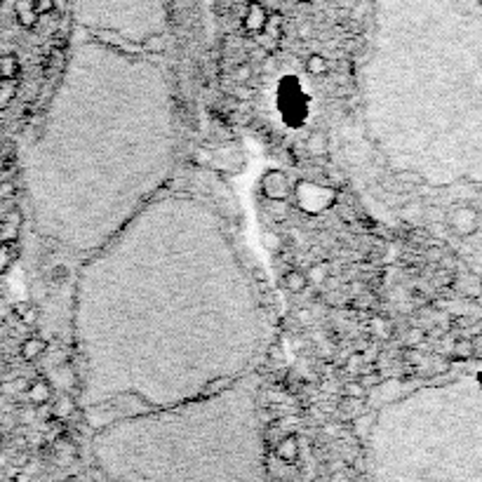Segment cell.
<instances>
[{"instance_id": "9", "label": "cell", "mask_w": 482, "mask_h": 482, "mask_svg": "<svg viewBox=\"0 0 482 482\" xmlns=\"http://www.w3.org/2000/svg\"><path fill=\"white\" fill-rule=\"evenodd\" d=\"M19 75V59L15 55H3L0 57V78L3 80H15Z\"/></svg>"}, {"instance_id": "10", "label": "cell", "mask_w": 482, "mask_h": 482, "mask_svg": "<svg viewBox=\"0 0 482 482\" xmlns=\"http://www.w3.org/2000/svg\"><path fill=\"white\" fill-rule=\"evenodd\" d=\"M306 71H309L311 75H325L329 71V61L325 59L322 55H318V52H313V55L309 57V59H306Z\"/></svg>"}, {"instance_id": "14", "label": "cell", "mask_w": 482, "mask_h": 482, "mask_svg": "<svg viewBox=\"0 0 482 482\" xmlns=\"http://www.w3.org/2000/svg\"><path fill=\"white\" fill-rule=\"evenodd\" d=\"M344 391H346V398H353V400H365V398H367V388H365L358 379L348 381L344 386Z\"/></svg>"}, {"instance_id": "18", "label": "cell", "mask_w": 482, "mask_h": 482, "mask_svg": "<svg viewBox=\"0 0 482 482\" xmlns=\"http://www.w3.org/2000/svg\"><path fill=\"white\" fill-rule=\"evenodd\" d=\"M358 381L363 383V386L369 391L372 386H379V383H381V374H379L376 369H372V372H360V379H358Z\"/></svg>"}, {"instance_id": "27", "label": "cell", "mask_w": 482, "mask_h": 482, "mask_svg": "<svg viewBox=\"0 0 482 482\" xmlns=\"http://www.w3.org/2000/svg\"><path fill=\"white\" fill-rule=\"evenodd\" d=\"M238 97H242V99H252V92H249V87H238Z\"/></svg>"}, {"instance_id": "26", "label": "cell", "mask_w": 482, "mask_h": 482, "mask_svg": "<svg viewBox=\"0 0 482 482\" xmlns=\"http://www.w3.org/2000/svg\"><path fill=\"white\" fill-rule=\"evenodd\" d=\"M421 332H419V329H412V332H409V336H407V344H419V341H421Z\"/></svg>"}, {"instance_id": "21", "label": "cell", "mask_w": 482, "mask_h": 482, "mask_svg": "<svg viewBox=\"0 0 482 482\" xmlns=\"http://www.w3.org/2000/svg\"><path fill=\"white\" fill-rule=\"evenodd\" d=\"M278 454L285 456V459H292L294 454H297V443H294V438H287L285 443L278 447Z\"/></svg>"}, {"instance_id": "29", "label": "cell", "mask_w": 482, "mask_h": 482, "mask_svg": "<svg viewBox=\"0 0 482 482\" xmlns=\"http://www.w3.org/2000/svg\"><path fill=\"white\" fill-rule=\"evenodd\" d=\"M297 3H311V0H297Z\"/></svg>"}, {"instance_id": "25", "label": "cell", "mask_w": 482, "mask_h": 482, "mask_svg": "<svg viewBox=\"0 0 482 482\" xmlns=\"http://www.w3.org/2000/svg\"><path fill=\"white\" fill-rule=\"evenodd\" d=\"M36 5H38L40 15H45V12H50V10L55 8V0H36Z\"/></svg>"}, {"instance_id": "2", "label": "cell", "mask_w": 482, "mask_h": 482, "mask_svg": "<svg viewBox=\"0 0 482 482\" xmlns=\"http://www.w3.org/2000/svg\"><path fill=\"white\" fill-rule=\"evenodd\" d=\"M266 19H269V10L264 8L257 0L247 5V12L242 17V28L247 33H264V26H266Z\"/></svg>"}, {"instance_id": "30", "label": "cell", "mask_w": 482, "mask_h": 482, "mask_svg": "<svg viewBox=\"0 0 482 482\" xmlns=\"http://www.w3.org/2000/svg\"><path fill=\"white\" fill-rule=\"evenodd\" d=\"M0 3H3V0H0Z\"/></svg>"}, {"instance_id": "8", "label": "cell", "mask_w": 482, "mask_h": 482, "mask_svg": "<svg viewBox=\"0 0 482 482\" xmlns=\"http://www.w3.org/2000/svg\"><path fill=\"white\" fill-rule=\"evenodd\" d=\"M52 396V391H50V383L48 381H36V383H31L28 386V398H31V403L33 405H45L50 400Z\"/></svg>"}, {"instance_id": "20", "label": "cell", "mask_w": 482, "mask_h": 482, "mask_svg": "<svg viewBox=\"0 0 482 482\" xmlns=\"http://www.w3.org/2000/svg\"><path fill=\"white\" fill-rule=\"evenodd\" d=\"M71 409H73V400L68 396H64L59 403L55 405V416H66V414H71Z\"/></svg>"}, {"instance_id": "6", "label": "cell", "mask_w": 482, "mask_h": 482, "mask_svg": "<svg viewBox=\"0 0 482 482\" xmlns=\"http://www.w3.org/2000/svg\"><path fill=\"white\" fill-rule=\"evenodd\" d=\"M45 351H48V341L40 339V336H28V339H26L24 344H21V348H19L21 358H24L26 363H33V360L43 356Z\"/></svg>"}, {"instance_id": "19", "label": "cell", "mask_w": 482, "mask_h": 482, "mask_svg": "<svg viewBox=\"0 0 482 482\" xmlns=\"http://www.w3.org/2000/svg\"><path fill=\"white\" fill-rule=\"evenodd\" d=\"M233 78H235L238 85H247L249 78H252V66H249V64H240V66H235Z\"/></svg>"}, {"instance_id": "15", "label": "cell", "mask_w": 482, "mask_h": 482, "mask_svg": "<svg viewBox=\"0 0 482 482\" xmlns=\"http://www.w3.org/2000/svg\"><path fill=\"white\" fill-rule=\"evenodd\" d=\"M306 276H309V282H325L329 278V266L327 264H316L309 273H306Z\"/></svg>"}, {"instance_id": "16", "label": "cell", "mask_w": 482, "mask_h": 482, "mask_svg": "<svg viewBox=\"0 0 482 482\" xmlns=\"http://www.w3.org/2000/svg\"><path fill=\"white\" fill-rule=\"evenodd\" d=\"M15 97V80H3L0 83V108H5Z\"/></svg>"}, {"instance_id": "17", "label": "cell", "mask_w": 482, "mask_h": 482, "mask_svg": "<svg viewBox=\"0 0 482 482\" xmlns=\"http://www.w3.org/2000/svg\"><path fill=\"white\" fill-rule=\"evenodd\" d=\"M12 264V242H0V273H5Z\"/></svg>"}, {"instance_id": "24", "label": "cell", "mask_w": 482, "mask_h": 482, "mask_svg": "<svg viewBox=\"0 0 482 482\" xmlns=\"http://www.w3.org/2000/svg\"><path fill=\"white\" fill-rule=\"evenodd\" d=\"M454 351L459 353V356H468V353L473 351V344H470V341H459V344L454 346Z\"/></svg>"}, {"instance_id": "7", "label": "cell", "mask_w": 482, "mask_h": 482, "mask_svg": "<svg viewBox=\"0 0 482 482\" xmlns=\"http://www.w3.org/2000/svg\"><path fill=\"white\" fill-rule=\"evenodd\" d=\"M306 146H309V151L316 155V158H322V155L329 153V139L325 132L316 130V132H311L309 139H306Z\"/></svg>"}, {"instance_id": "1", "label": "cell", "mask_w": 482, "mask_h": 482, "mask_svg": "<svg viewBox=\"0 0 482 482\" xmlns=\"http://www.w3.org/2000/svg\"><path fill=\"white\" fill-rule=\"evenodd\" d=\"M261 193L266 195L269 200H287L289 193H292V184H289L287 174L280 172V170H271L264 174V179H261Z\"/></svg>"}, {"instance_id": "3", "label": "cell", "mask_w": 482, "mask_h": 482, "mask_svg": "<svg viewBox=\"0 0 482 482\" xmlns=\"http://www.w3.org/2000/svg\"><path fill=\"white\" fill-rule=\"evenodd\" d=\"M15 17H17V21H19V26H24V28L36 26L38 17H40L36 0H15Z\"/></svg>"}, {"instance_id": "4", "label": "cell", "mask_w": 482, "mask_h": 482, "mask_svg": "<svg viewBox=\"0 0 482 482\" xmlns=\"http://www.w3.org/2000/svg\"><path fill=\"white\" fill-rule=\"evenodd\" d=\"M475 224H478V217H475V212L468 210V207H459V210H454L450 214V226L461 235L473 233Z\"/></svg>"}, {"instance_id": "11", "label": "cell", "mask_w": 482, "mask_h": 482, "mask_svg": "<svg viewBox=\"0 0 482 482\" xmlns=\"http://www.w3.org/2000/svg\"><path fill=\"white\" fill-rule=\"evenodd\" d=\"M15 313L19 316V320L24 325H36L38 322V309H36V306H31V304H17Z\"/></svg>"}, {"instance_id": "28", "label": "cell", "mask_w": 482, "mask_h": 482, "mask_svg": "<svg viewBox=\"0 0 482 482\" xmlns=\"http://www.w3.org/2000/svg\"><path fill=\"white\" fill-rule=\"evenodd\" d=\"M353 3H356V0H339V5H341V8H351Z\"/></svg>"}, {"instance_id": "23", "label": "cell", "mask_w": 482, "mask_h": 482, "mask_svg": "<svg viewBox=\"0 0 482 482\" xmlns=\"http://www.w3.org/2000/svg\"><path fill=\"white\" fill-rule=\"evenodd\" d=\"M229 379H217V381H212V383H207V386H205V391L207 393H217L219 391V388H226V386H229Z\"/></svg>"}, {"instance_id": "22", "label": "cell", "mask_w": 482, "mask_h": 482, "mask_svg": "<svg viewBox=\"0 0 482 482\" xmlns=\"http://www.w3.org/2000/svg\"><path fill=\"white\" fill-rule=\"evenodd\" d=\"M363 363H365V358L363 356H353L351 360L346 363V372H360V367H363Z\"/></svg>"}, {"instance_id": "12", "label": "cell", "mask_w": 482, "mask_h": 482, "mask_svg": "<svg viewBox=\"0 0 482 482\" xmlns=\"http://www.w3.org/2000/svg\"><path fill=\"white\" fill-rule=\"evenodd\" d=\"M264 33L269 38H278L282 33V15L278 12H269V19H266V26H264Z\"/></svg>"}, {"instance_id": "13", "label": "cell", "mask_w": 482, "mask_h": 482, "mask_svg": "<svg viewBox=\"0 0 482 482\" xmlns=\"http://www.w3.org/2000/svg\"><path fill=\"white\" fill-rule=\"evenodd\" d=\"M165 48H167V43L160 33H153V36H148L144 40V50L151 52V55H160V52H165Z\"/></svg>"}, {"instance_id": "5", "label": "cell", "mask_w": 482, "mask_h": 482, "mask_svg": "<svg viewBox=\"0 0 482 482\" xmlns=\"http://www.w3.org/2000/svg\"><path fill=\"white\" fill-rule=\"evenodd\" d=\"M282 287L292 294H301L306 287H309V276H306V271H301V269H289L282 276Z\"/></svg>"}]
</instances>
